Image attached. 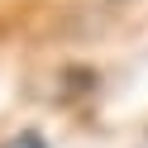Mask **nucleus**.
<instances>
[{
    "mask_svg": "<svg viewBox=\"0 0 148 148\" xmlns=\"http://www.w3.org/2000/svg\"><path fill=\"white\" fill-rule=\"evenodd\" d=\"M5 148H48V143H43V134H34V129H24V134H19V138H10Z\"/></svg>",
    "mask_w": 148,
    "mask_h": 148,
    "instance_id": "nucleus-1",
    "label": "nucleus"
}]
</instances>
